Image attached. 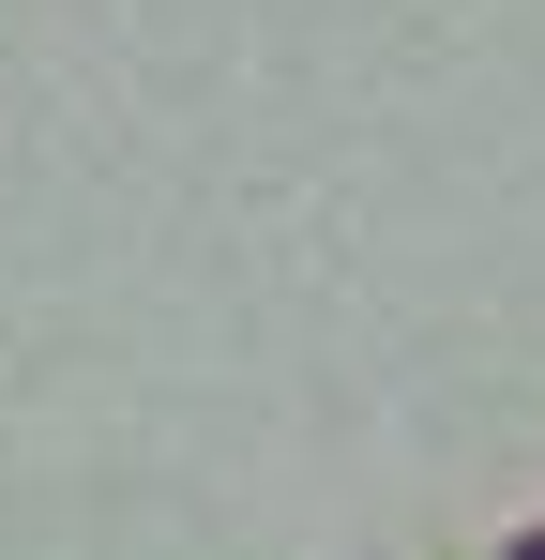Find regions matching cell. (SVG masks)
<instances>
[{"mask_svg":"<svg viewBox=\"0 0 545 560\" xmlns=\"http://www.w3.org/2000/svg\"><path fill=\"white\" fill-rule=\"evenodd\" d=\"M531 560H545V546H531Z\"/></svg>","mask_w":545,"mask_h":560,"instance_id":"1","label":"cell"}]
</instances>
